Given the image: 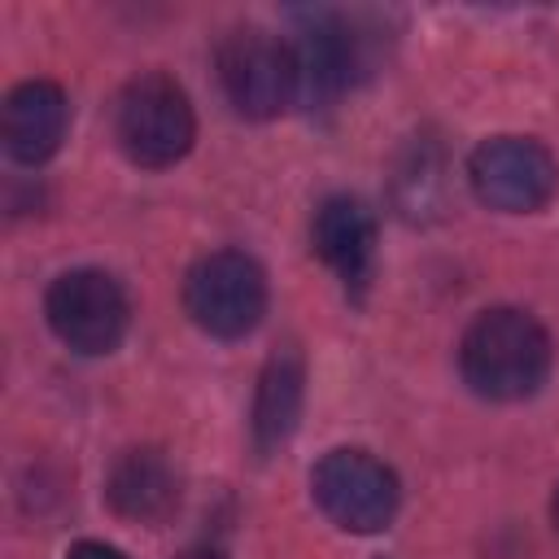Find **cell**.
Here are the masks:
<instances>
[{
    "mask_svg": "<svg viewBox=\"0 0 559 559\" xmlns=\"http://www.w3.org/2000/svg\"><path fill=\"white\" fill-rule=\"evenodd\" d=\"M459 367L472 393L489 402H520L542 389L550 371V336L528 310H485L459 341Z\"/></svg>",
    "mask_w": 559,
    "mask_h": 559,
    "instance_id": "6da1fadb",
    "label": "cell"
},
{
    "mask_svg": "<svg viewBox=\"0 0 559 559\" xmlns=\"http://www.w3.org/2000/svg\"><path fill=\"white\" fill-rule=\"evenodd\" d=\"M114 131H118L122 153L135 166L162 170V166H175L192 148L197 118H192L188 92L170 74H140L118 96Z\"/></svg>",
    "mask_w": 559,
    "mask_h": 559,
    "instance_id": "7a4b0ae2",
    "label": "cell"
},
{
    "mask_svg": "<svg viewBox=\"0 0 559 559\" xmlns=\"http://www.w3.org/2000/svg\"><path fill=\"white\" fill-rule=\"evenodd\" d=\"M183 306L201 332L236 341L253 332L266 310V275L249 253H205L201 262H192L183 280Z\"/></svg>",
    "mask_w": 559,
    "mask_h": 559,
    "instance_id": "3957f363",
    "label": "cell"
},
{
    "mask_svg": "<svg viewBox=\"0 0 559 559\" xmlns=\"http://www.w3.org/2000/svg\"><path fill=\"white\" fill-rule=\"evenodd\" d=\"M218 79L245 118H275L297 96L293 44L262 26H236L218 44Z\"/></svg>",
    "mask_w": 559,
    "mask_h": 559,
    "instance_id": "277c9868",
    "label": "cell"
},
{
    "mask_svg": "<svg viewBox=\"0 0 559 559\" xmlns=\"http://www.w3.org/2000/svg\"><path fill=\"white\" fill-rule=\"evenodd\" d=\"M472 192L502 214L542 210L559 188V162L528 135H493L467 157Z\"/></svg>",
    "mask_w": 559,
    "mask_h": 559,
    "instance_id": "5b68a950",
    "label": "cell"
},
{
    "mask_svg": "<svg viewBox=\"0 0 559 559\" xmlns=\"http://www.w3.org/2000/svg\"><path fill=\"white\" fill-rule=\"evenodd\" d=\"M323 515L349 533H380L397 515V476L367 450H332L310 476Z\"/></svg>",
    "mask_w": 559,
    "mask_h": 559,
    "instance_id": "8992f818",
    "label": "cell"
},
{
    "mask_svg": "<svg viewBox=\"0 0 559 559\" xmlns=\"http://www.w3.org/2000/svg\"><path fill=\"white\" fill-rule=\"evenodd\" d=\"M48 323L74 354H109L127 332V293L109 271L79 266L52 280L44 297Z\"/></svg>",
    "mask_w": 559,
    "mask_h": 559,
    "instance_id": "52a82bcc",
    "label": "cell"
},
{
    "mask_svg": "<svg viewBox=\"0 0 559 559\" xmlns=\"http://www.w3.org/2000/svg\"><path fill=\"white\" fill-rule=\"evenodd\" d=\"M70 122V105L66 92L48 79H26L9 92L4 100V118H0V135L13 162L22 166H39L61 148Z\"/></svg>",
    "mask_w": 559,
    "mask_h": 559,
    "instance_id": "ba28073f",
    "label": "cell"
},
{
    "mask_svg": "<svg viewBox=\"0 0 559 559\" xmlns=\"http://www.w3.org/2000/svg\"><path fill=\"white\" fill-rule=\"evenodd\" d=\"M314 253L345 280V284H367L371 258H376V218L358 197H328L314 210L310 223Z\"/></svg>",
    "mask_w": 559,
    "mask_h": 559,
    "instance_id": "9c48e42d",
    "label": "cell"
},
{
    "mask_svg": "<svg viewBox=\"0 0 559 559\" xmlns=\"http://www.w3.org/2000/svg\"><path fill=\"white\" fill-rule=\"evenodd\" d=\"M109 502L131 520H162L179 502V476L162 450H127L109 472Z\"/></svg>",
    "mask_w": 559,
    "mask_h": 559,
    "instance_id": "30bf717a",
    "label": "cell"
},
{
    "mask_svg": "<svg viewBox=\"0 0 559 559\" xmlns=\"http://www.w3.org/2000/svg\"><path fill=\"white\" fill-rule=\"evenodd\" d=\"M297 411H301V358L293 349L275 354L258 380V397H253V437H258V450H271L280 445L293 424H297Z\"/></svg>",
    "mask_w": 559,
    "mask_h": 559,
    "instance_id": "8fae6325",
    "label": "cell"
},
{
    "mask_svg": "<svg viewBox=\"0 0 559 559\" xmlns=\"http://www.w3.org/2000/svg\"><path fill=\"white\" fill-rule=\"evenodd\" d=\"M66 559H127V555L114 550V546H105V542H74Z\"/></svg>",
    "mask_w": 559,
    "mask_h": 559,
    "instance_id": "7c38bea8",
    "label": "cell"
},
{
    "mask_svg": "<svg viewBox=\"0 0 559 559\" xmlns=\"http://www.w3.org/2000/svg\"><path fill=\"white\" fill-rule=\"evenodd\" d=\"M179 559H223L218 550H188V555H179Z\"/></svg>",
    "mask_w": 559,
    "mask_h": 559,
    "instance_id": "4fadbf2b",
    "label": "cell"
},
{
    "mask_svg": "<svg viewBox=\"0 0 559 559\" xmlns=\"http://www.w3.org/2000/svg\"><path fill=\"white\" fill-rule=\"evenodd\" d=\"M555 524H559V493H555Z\"/></svg>",
    "mask_w": 559,
    "mask_h": 559,
    "instance_id": "5bb4252c",
    "label": "cell"
}]
</instances>
